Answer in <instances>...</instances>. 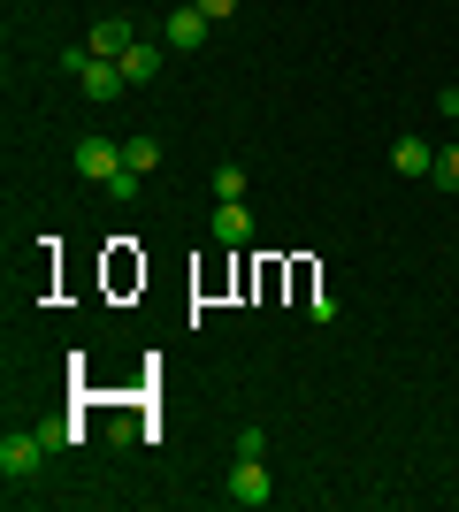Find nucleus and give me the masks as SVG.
Returning <instances> with one entry per match:
<instances>
[{"instance_id":"obj_1","label":"nucleus","mask_w":459,"mask_h":512,"mask_svg":"<svg viewBox=\"0 0 459 512\" xmlns=\"http://www.w3.org/2000/svg\"><path fill=\"white\" fill-rule=\"evenodd\" d=\"M69 69H77V92H85V100H123V92H131V77H123V62H108V54H85V46H77V54H69Z\"/></svg>"},{"instance_id":"obj_6","label":"nucleus","mask_w":459,"mask_h":512,"mask_svg":"<svg viewBox=\"0 0 459 512\" xmlns=\"http://www.w3.org/2000/svg\"><path fill=\"white\" fill-rule=\"evenodd\" d=\"M115 62H123V77H131V85H153V77H161V62H169V46H153V39H131L123 54H115Z\"/></svg>"},{"instance_id":"obj_11","label":"nucleus","mask_w":459,"mask_h":512,"mask_svg":"<svg viewBox=\"0 0 459 512\" xmlns=\"http://www.w3.org/2000/svg\"><path fill=\"white\" fill-rule=\"evenodd\" d=\"M245 184H253V176H245L238 161H222V169H215V199H245Z\"/></svg>"},{"instance_id":"obj_9","label":"nucleus","mask_w":459,"mask_h":512,"mask_svg":"<svg viewBox=\"0 0 459 512\" xmlns=\"http://www.w3.org/2000/svg\"><path fill=\"white\" fill-rule=\"evenodd\" d=\"M215 237H222V245H253V214H245V199H222V207H215Z\"/></svg>"},{"instance_id":"obj_16","label":"nucleus","mask_w":459,"mask_h":512,"mask_svg":"<svg viewBox=\"0 0 459 512\" xmlns=\"http://www.w3.org/2000/svg\"><path fill=\"white\" fill-rule=\"evenodd\" d=\"M437 107H444V123H459V85H444V100H437Z\"/></svg>"},{"instance_id":"obj_13","label":"nucleus","mask_w":459,"mask_h":512,"mask_svg":"<svg viewBox=\"0 0 459 512\" xmlns=\"http://www.w3.org/2000/svg\"><path fill=\"white\" fill-rule=\"evenodd\" d=\"M39 436H46V451H62V444H77V428H69V421H39Z\"/></svg>"},{"instance_id":"obj_3","label":"nucleus","mask_w":459,"mask_h":512,"mask_svg":"<svg viewBox=\"0 0 459 512\" xmlns=\"http://www.w3.org/2000/svg\"><path fill=\"white\" fill-rule=\"evenodd\" d=\"M123 169H131V161H123V146H115V138H77V176H85V184H100V192H108Z\"/></svg>"},{"instance_id":"obj_8","label":"nucleus","mask_w":459,"mask_h":512,"mask_svg":"<svg viewBox=\"0 0 459 512\" xmlns=\"http://www.w3.org/2000/svg\"><path fill=\"white\" fill-rule=\"evenodd\" d=\"M391 169L398 176H429V169H437V146H429V138H398V146H391Z\"/></svg>"},{"instance_id":"obj_4","label":"nucleus","mask_w":459,"mask_h":512,"mask_svg":"<svg viewBox=\"0 0 459 512\" xmlns=\"http://www.w3.org/2000/svg\"><path fill=\"white\" fill-rule=\"evenodd\" d=\"M207 31H215V23L199 16V8H169V23H161V46H169V54H199V46H207Z\"/></svg>"},{"instance_id":"obj_5","label":"nucleus","mask_w":459,"mask_h":512,"mask_svg":"<svg viewBox=\"0 0 459 512\" xmlns=\"http://www.w3.org/2000/svg\"><path fill=\"white\" fill-rule=\"evenodd\" d=\"M222 490H230V505H268V497H276V490H268V467H261V459H238Z\"/></svg>"},{"instance_id":"obj_10","label":"nucleus","mask_w":459,"mask_h":512,"mask_svg":"<svg viewBox=\"0 0 459 512\" xmlns=\"http://www.w3.org/2000/svg\"><path fill=\"white\" fill-rule=\"evenodd\" d=\"M123 161H131L138 176H153V169H161V138H153V130H138V138H123Z\"/></svg>"},{"instance_id":"obj_7","label":"nucleus","mask_w":459,"mask_h":512,"mask_svg":"<svg viewBox=\"0 0 459 512\" xmlns=\"http://www.w3.org/2000/svg\"><path fill=\"white\" fill-rule=\"evenodd\" d=\"M131 39H138L131 16H100V23H92V39H85V54H108V62H115V54H123Z\"/></svg>"},{"instance_id":"obj_15","label":"nucleus","mask_w":459,"mask_h":512,"mask_svg":"<svg viewBox=\"0 0 459 512\" xmlns=\"http://www.w3.org/2000/svg\"><path fill=\"white\" fill-rule=\"evenodd\" d=\"M192 8H199V16H207V23H222V16H238V0H192Z\"/></svg>"},{"instance_id":"obj_12","label":"nucleus","mask_w":459,"mask_h":512,"mask_svg":"<svg viewBox=\"0 0 459 512\" xmlns=\"http://www.w3.org/2000/svg\"><path fill=\"white\" fill-rule=\"evenodd\" d=\"M429 184H444V192H459V138L437 153V169H429Z\"/></svg>"},{"instance_id":"obj_2","label":"nucleus","mask_w":459,"mask_h":512,"mask_svg":"<svg viewBox=\"0 0 459 512\" xmlns=\"http://www.w3.org/2000/svg\"><path fill=\"white\" fill-rule=\"evenodd\" d=\"M39 467H46V436L39 428H8V436H0V474L23 482V474H39Z\"/></svg>"},{"instance_id":"obj_14","label":"nucleus","mask_w":459,"mask_h":512,"mask_svg":"<svg viewBox=\"0 0 459 512\" xmlns=\"http://www.w3.org/2000/svg\"><path fill=\"white\" fill-rule=\"evenodd\" d=\"M238 459H268V428H245V436H238Z\"/></svg>"}]
</instances>
